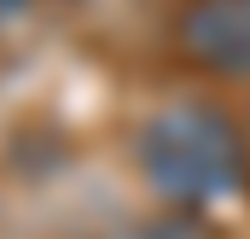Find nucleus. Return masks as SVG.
<instances>
[{
    "instance_id": "nucleus-2",
    "label": "nucleus",
    "mask_w": 250,
    "mask_h": 239,
    "mask_svg": "<svg viewBox=\"0 0 250 239\" xmlns=\"http://www.w3.org/2000/svg\"><path fill=\"white\" fill-rule=\"evenodd\" d=\"M175 35L192 64L215 76H250V0H192Z\"/></svg>"
},
{
    "instance_id": "nucleus-3",
    "label": "nucleus",
    "mask_w": 250,
    "mask_h": 239,
    "mask_svg": "<svg viewBox=\"0 0 250 239\" xmlns=\"http://www.w3.org/2000/svg\"><path fill=\"white\" fill-rule=\"evenodd\" d=\"M134 239H215L204 222H192V216H169V222H146Z\"/></svg>"
},
{
    "instance_id": "nucleus-1",
    "label": "nucleus",
    "mask_w": 250,
    "mask_h": 239,
    "mask_svg": "<svg viewBox=\"0 0 250 239\" xmlns=\"http://www.w3.org/2000/svg\"><path fill=\"white\" fill-rule=\"evenodd\" d=\"M134 158L163 198H175L187 210L233 198L250 181L245 140H239L233 117L215 105H163L157 117H146Z\"/></svg>"
}]
</instances>
